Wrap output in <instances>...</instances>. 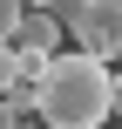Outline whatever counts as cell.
Segmentation results:
<instances>
[{
    "label": "cell",
    "instance_id": "6",
    "mask_svg": "<svg viewBox=\"0 0 122 129\" xmlns=\"http://www.w3.org/2000/svg\"><path fill=\"white\" fill-rule=\"evenodd\" d=\"M0 129H20V109H14L7 95H0Z\"/></svg>",
    "mask_w": 122,
    "mask_h": 129
},
{
    "label": "cell",
    "instance_id": "7",
    "mask_svg": "<svg viewBox=\"0 0 122 129\" xmlns=\"http://www.w3.org/2000/svg\"><path fill=\"white\" fill-rule=\"evenodd\" d=\"M115 116H122V68H115Z\"/></svg>",
    "mask_w": 122,
    "mask_h": 129
},
{
    "label": "cell",
    "instance_id": "4",
    "mask_svg": "<svg viewBox=\"0 0 122 129\" xmlns=\"http://www.w3.org/2000/svg\"><path fill=\"white\" fill-rule=\"evenodd\" d=\"M14 82H20V48H14V41H0V95H7Z\"/></svg>",
    "mask_w": 122,
    "mask_h": 129
},
{
    "label": "cell",
    "instance_id": "8",
    "mask_svg": "<svg viewBox=\"0 0 122 129\" xmlns=\"http://www.w3.org/2000/svg\"><path fill=\"white\" fill-rule=\"evenodd\" d=\"M20 7H54V0H20Z\"/></svg>",
    "mask_w": 122,
    "mask_h": 129
},
{
    "label": "cell",
    "instance_id": "5",
    "mask_svg": "<svg viewBox=\"0 0 122 129\" xmlns=\"http://www.w3.org/2000/svg\"><path fill=\"white\" fill-rule=\"evenodd\" d=\"M20 14H27L20 0H0V41H14V27H20Z\"/></svg>",
    "mask_w": 122,
    "mask_h": 129
},
{
    "label": "cell",
    "instance_id": "2",
    "mask_svg": "<svg viewBox=\"0 0 122 129\" xmlns=\"http://www.w3.org/2000/svg\"><path fill=\"white\" fill-rule=\"evenodd\" d=\"M68 34H75L88 54H102V61H122V0H88V7L68 20Z\"/></svg>",
    "mask_w": 122,
    "mask_h": 129
},
{
    "label": "cell",
    "instance_id": "9",
    "mask_svg": "<svg viewBox=\"0 0 122 129\" xmlns=\"http://www.w3.org/2000/svg\"><path fill=\"white\" fill-rule=\"evenodd\" d=\"M102 129H109V122H102Z\"/></svg>",
    "mask_w": 122,
    "mask_h": 129
},
{
    "label": "cell",
    "instance_id": "1",
    "mask_svg": "<svg viewBox=\"0 0 122 129\" xmlns=\"http://www.w3.org/2000/svg\"><path fill=\"white\" fill-rule=\"evenodd\" d=\"M48 129H102L115 116V68L88 48L75 54H54L48 82H41V109H34Z\"/></svg>",
    "mask_w": 122,
    "mask_h": 129
},
{
    "label": "cell",
    "instance_id": "3",
    "mask_svg": "<svg viewBox=\"0 0 122 129\" xmlns=\"http://www.w3.org/2000/svg\"><path fill=\"white\" fill-rule=\"evenodd\" d=\"M68 27H61V14L54 7H27L20 14V27H14V48L20 54H54V41H61Z\"/></svg>",
    "mask_w": 122,
    "mask_h": 129
}]
</instances>
